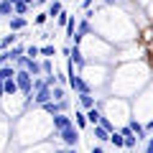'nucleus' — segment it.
Masks as SVG:
<instances>
[{
	"label": "nucleus",
	"mask_w": 153,
	"mask_h": 153,
	"mask_svg": "<svg viewBox=\"0 0 153 153\" xmlns=\"http://www.w3.org/2000/svg\"><path fill=\"white\" fill-rule=\"evenodd\" d=\"M0 16H16V5L10 0H0Z\"/></svg>",
	"instance_id": "obj_14"
},
{
	"label": "nucleus",
	"mask_w": 153,
	"mask_h": 153,
	"mask_svg": "<svg viewBox=\"0 0 153 153\" xmlns=\"http://www.w3.org/2000/svg\"><path fill=\"white\" fill-rule=\"evenodd\" d=\"M26 56H28V59H38V56H41V46L31 44V46L26 49Z\"/></svg>",
	"instance_id": "obj_18"
},
{
	"label": "nucleus",
	"mask_w": 153,
	"mask_h": 153,
	"mask_svg": "<svg viewBox=\"0 0 153 153\" xmlns=\"http://www.w3.org/2000/svg\"><path fill=\"white\" fill-rule=\"evenodd\" d=\"M33 79H36V76H31V71H26V69H18L16 71L18 89H21V94L26 97V102H31V97H33Z\"/></svg>",
	"instance_id": "obj_1"
},
{
	"label": "nucleus",
	"mask_w": 153,
	"mask_h": 153,
	"mask_svg": "<svg viewBox=\"0 0 153 153\" xmlns=\"http://www.w3.org/2000/svg\"><path fill=\"white\" fill-rule=\"evenodd\" d=\"M41 64H44V74H56V71H54V61H51V59H44Z\"/></svg>",
	"instance_id": "obj_22"
},
{
	"label": "nucleus",
	"mask_w": 153,
	"mask_h": 153,
	"mask_svg": "<svg viewBox=\"0 0 153 153\" xmlns=\"http://www.w3.org/2000/svg\"><path fill=\"white\" fill-rule=\"evenodd\" d=\"M76 26H79V21H76V18L71 16V18H69V23L64 26V31H66V38H69V41L74 38V33H76Z\"/></svg>",
	"instance_id": "obj_15"
},
{
	"label": "nucleus",
	"mask_w": 153,
	"mask_h": 153,
	"mask_svg": "<svg viewBox=\"0 0 153 153\" xmlns=\"http://www.w3.org/2000/svg\"><path fill=\"white\" fill-rule=\"evenodd\" d=\"M146 153H153V138H148V140H146Z\"/></svg>",
	"instance_id": "obj_26"
},
{
	"label": "nucleus",
	"mask_w": 153,
	"mask_h": 153,
	"mask_svg": "<svg viewBox=\"0 0 153 153\" xmlns=\"http://www.w3.org/2000/svg\"><path fill=\"white\" fill-rule=\"evenodd\" d=\"M23 3H28V5H31V8H33V5H36V0H23Z\"/></svg>",
	"instance_id": "obj_33"
},
{
	"label": "nucleus",
	"mask_w": 153,
	"mask_h": 153,
	"mask_svg": "<svg viewBox=\"0 0 153 153\" xmlns=\"http://www.w3.org/2000/svg\"><path fill=\"white\" fill-rule=\"evenodd\" d=\"M18 38H21V36H18V33H8V36H3V41H0V49H3V51H5V49H10V46L13 44H16V41H18Z\"/></svg>",
	"instance_id": "obj_12"
},
{
	"label": "nucleus",
	"mask_w": 153,
	"mask_h": 153,
	"mask_svg": "<svg viewBox=\"0 0 153 153\" xmlns=\"http://www.w3.org/2000/svg\"><path fill=\"white\" fill-rule=\"evenodd\" d=\"M44 3H51V0H36V5H44Z\"/></svg>",
	"instance_id": "obj_32"
},
{
	"label": "nucleus",
	"mask_w": 153,
	"mask_h": 153,
	"mask_svg": "<svg viewBox=\"0 0 153 153\" xmlns=\"http://www.w3.org/2000/svg\"><path fill=\"white\" fill-rule=\"evenodd\" d=\"M135 146H138V135H135V133L125 135V151H135Z\"/></svg>",
	"instance_id": "obj_17"
},
{
	"label": "nucleus",
	"mask_w": 153,
	"mask_h": 153,
	"mask_svg": "<svg viewBox=\"0 0 153 153\" xmlns=\"http://www.w3.org/2000/svg\"><path fill=\"white\" fill-rule=\"evenodd\" d=\"M51 89H54V100H56V102H61V100H66V89L61 87V84H56V87H51Z\"/></svg>",
	"instance_id": "obj_20"
},
{
	"label": "nucleus",
	"mask_w": 153,
	"mask_h": 153,
	"mask_svg": "<svg viewBox=\"0 0 153 153\" xmlns=\"http://www.w3.org/2000/svg\"><path fill=\"white\" fill-rule=\"evenodd\" d=\"M89 153H105V148L97 143V146H92V151H89Z\"/></svg>",
	"instance_id": "obj_28"
},
{
	"label": "nucleus",
	"mask_w": 153,
	"mask_h": 153,
	"mask_svg": "<svg viewBox=\"0 0 153 153\" xmlns=\"http://www.w3.org/2000/svg\"><path fill=\"white\" fill-rule=\"evenodd\" d=\"M21 89H18V82H16V76L13 79H8L5 82V94H18Z\"/></svg>",
	"instance_id": "obj_16"
},
{
	"label": "nucleus",
	"mask_w": 153,
	"mask_h": 153,
	"mask_svg": "<svg viewBox=\"0 0 153 153\" xmlns=\"http://www.w3.org/2000/svg\"><path fill=\"white\" fill-rule=\"evenodd\" d=\"M54 100V89L51 87H44V89H38V92H33V102L38 105V107H44L46 102H51Z\"/></svg>",
	"instance_id": "obj_4"
},
{
	"label": "nucleus",
	"mask_w": 153,
	"mask_h": 153,
	"mask_svg": "<svg viewBox=\"0 0 153 153\" xmlns=\"http://www.w3.org/2000/svg\"><path fill=\"white\" fill-rule=\"evenodd\" d=\"M46 21H49V13H38V16H36V21H33V23H36V26H44Z\"/></svg>",
	"instance_id": "obj_25"
},
{
	"label": "nucleus",
	"mask_w": 153,
	"mask_h": 153,
	"mask_svg": "<svg viewBox=\"0 0 153 153\" xmlns=\"http://www.w3.org/2000/svg\"><path fill=\"white\" fill-rule=\"evenodd\" d=\"M89 5H92V0H82V8H84V10H87Z\"/></svg>",
	"instance_id": "obj_31"
},
{
	"label": "nucleus",
	"mask_w": 153,
	"mask_h": 153,
	"mask_svg": "<svg viewBox=\"0 0 153 153\" xmlns=\"http://www.w3.org/2000/svg\"><path fill=\"white\" fill-rule=\"evenodd\" d=\"M87 120H89V125H100V120H102V112H100V107L87 110Z\"/></svg>",
	"instance_id": "obj_13"
},
{
	"label": "nucleus",
	"mask_w": 153,
	"mask_h": 153,
	"mask_svg": "<svg viewBox=\"0 0 153 153\" xmlns=\"http://www.w3.org/2000/svg\"><path fill=\"white\" fill-rule=\"evenodd\" d=\"M10 3H13V5H18V3H23V0H10Z\"/></svg>",
	"instance_id": "obj_34"
},
{
	"label": "nucleus",
	"mask_w": 153,
	"mask_h": 153,
	"mask_svg": "<svg viewBox=\"0 0 153 153\" xmlns=\"http://www.w3.org/2000/svg\"><path fill=\"white\" fill-rule=\"evenodd\" d=\"M56 153H76V148H64V151H56Z\"/></svg>",
	"instance_id": "obj_30"
},
{
	"label": "nucleus",
	"mask_w": 153,
	"mask_h": 153,
	"mask_svg": "<svg viewBox=\"0 0 153 153\" xmlns=\"http://www.w3.org/2000/svg\"><path fill=\"white\" fill-rule=\"evenodd\" d=\"M28 10H31V5H28V3H18V5H16V16H26Z\"/></svg>",
	"instance_id": "obj_21"
},
{
	"label": "nucleus",
	"mask_w": 153,
	"mask_h": 153,
	"mask_svg": "<svg viewBox=\"0 0 153 153\" xmlns=\"http://www.w3.org/2000/svg\"><path fill=\"white\" fill-rule=\"evenodd\" d=\"M128 3H135V0H128Z\"/></svg>",
	"instance_id": "obj_36"
},
{
	"label": "nucleus",
	"mask_w": 153,
	"mask_h": 153,
	"mask_svg": "<svg viewBox=\"0 0 153 153\" xmlns=\"http://www.w3.org/2000/svg\"><path fill=\"white\" fill-rule=\"evenodd\" d=\"M76 100H79V107H82V110H92V107H97V100H94V94H92V92L76 94Z\"/></svg>",
	"instance_id": "obj_5"
},
{
	"label": "nucleus",
	"mask_w": 153,
	"mask_h": 153,
	"mask_svg": "<svg viewBox=\"0 0 153 153\" xmlns=\"http://www.w3.org/2000/svg\"><path fill=\"white\" fill-rule=\"evenodd\" d=\"M51 138H59L66 148H76V143H79V128L71 125V128H66V130H61V133L54 130V135H51Z\"/></svg>",
	"instance_id": "obj_2"
},
{
	"label": "nucleus",
	"mask_w": 153,
	"mask_h": 153,
	"mask_svg": "<svg viewBox=\"0 0 153 153\" xmlns=\"http://www.w3.org/2000/svg\"><path fill=\"white\" fill-rule=\"evenodd\" d=\"M117 153H130V151H117Z\"/></svg>",
	"instance_id": "obj_35"
},
{
	"label": "nucleus",
	"mask_w": 153,
	"mask_h": 153,
	"mask_svg": "<svg viewBox=\"0 0 153 153\" xmlns=\"http://www.w3.org/2000/svg\"><path fill=\"white\" fill-rule=\"evenodd\" d=\"M120 133H123V135H130L133 128H130V125H123V128H120Z\"/></svg>",
	"instance_id": "obj_27"
},
{
	"label": "nucleus",
	"mask_w": 153,
	"mask_h": 153,
	"mask_svg": "<svg viewBox=\"0 0 153 153\" xmlns=\"http://www.w3.org/2000/svg\"><path fill=\"white\" fill-rule=\"evenodd\" d=\"M69 18H71V16H69V13H66V10H64V13H61V16H59V18H56V23H59V26H61V28H64V26H66V23H69Z\"/></svg>",
	"instance_id": "obj_24"
},
{
	"label": "nucleus",
	"mask_w": 153,
	"mask_h": 153,
	"mask_svg": "<svg viewBox=\"0 0 153 153\" xmlns=\"http://www.w3.org/2000/svg\"><path fill=\"white\" fill-rule=\"evenodd\" d=\"M105 5H117V3H120V0H102Z\"/></svg>",
	"instance_id": "obj_29"
},
{
	"label": "nucleus",
	"mask_w": 153,
	"mask_h": 153,
	"mask_svg": "<svg viewBox=\"0 0 153 153\" xmlns=\"http://www.w3.org/2000/svg\"><path fill=\"white\" fill-rule=\"evenodd\" d=\"M51 125H54L56 133H61V130H66V128L74 125V120H71L66 112H59V115H54V117H51Z\"/></svg>",
	"instance_id": "obj_3"
},
{
	"label": "nucleus",
	"mask_w": 153,
	"mask_h": 153,
	"mask_svg": "<svg viewBox=\"0 0 153 153\" xmlns=\"http://www.w3.org/2000/svg\"><path fill=\"white\" fill-rule=\"evenodd\" d=\"M41 56H44V59H51V56H56V46H51V44L41 46Z\"/></svg>",
	"instance_id": "obj_19"
},
{
	"label": "nucleus",
	"mask_w": 153,
	"mask_h": 153,
	"mask_svg": "<svg viewBox=\"0 0 153 153\" xmlns=\"http://www.w3.org/2000/svg\"><path fill=\"white\" fill-rule=\"evenodd\" d=\"M74 125L79 128V130L89 125V120H87V110H82V107H79V110H76V112H74Z\"/></svg>",
	"instance_id": "obj_8"
},
{
	"label": "nucleus",
	"mask_w": 153,
	"mask_h": 153,
	"mask_svg": "<svg viewBox=\"0 0 153 153\" xmlns=\"http://www.w3.org/2000/svg\"><path fill=\"white\" fill-rule=\"evenodd\" d=\"M8 26H10V31L16 33V31H23L28 23H26V18H23V16H10V23H8Z\"/></svg>",
	"instance_id": "obj_10"
},
{
	"label": "nucleus",
	"mask_w": 153,
	"mask_h": 153,
	"mask_svg": "<svg viewBox=\"0 0 153 153\" xmlns=\"http://www.w3.org/2000/svg\"><path fill=\"white\" fill-rule=\"evenodd\" d=\"M110 143H112L115 148H120V151H125V135H123L120 130H112V135H110Z\"/></svg>",
	"instance_id": "obj_11"
},
{
	"label": "nucleus",
	"mask_w": 153,
	"mask_h": 153,
	"mask_svg": "<svg viewBox=\"0 0 153 153\" xmlns=\"http://www.w3.org/2000/svg\"><path fill=\"white\" fill-rule=\"evenodd\" d=\"M128 125L133 128V133L138 135V140H143V138H146V125H143L138 117H130V123H128Z\"/></svg>",
	"instance_id": "obj_7"
},
{
	"label": "nucleus",
	"mask_w": 153,
	"mask_h": 153,
	"mask_svg": "<svg viewBox=\"0 0 153 153\" xmlns=\"http://www.w3.org/2000/svg\"><path fill=\"white\" fill-rule=\"evenodd\" d=\"M46 13H49V18H59L61 13H64L61 0H51V3H49V10H46Z\"/></svg>",
	"instance_id": "obj_9"
},
{
	"label": "nucleus",
	"mask_w": 153,
	"mask_h": 153,
	"mask_svg": "<svg viewBox=\"0 0 153 153\" xmlns=\"http://www.w3.org/2000/svg\"><path fill=\"white\" fill-rule=\"evenodd\" d=\"M100 125H102V128H107V130H110V133H112V130H115V125H112V120H110L107 115H102V120H100Z\"/></svg>",
	"instance_id": "obj_23"
},
{
	"label": "nucleus",
	"mask_w": 153,
	"mask_h": 153,
	"mask_svg": "<svg viewBox=\"0 0 153 153\" xmlns=\"http://www.w3.org/2000/svg\"><path fill=\"white\" fill-rule=\"evenodd\" d=\"M92 133H94V140L97 143H107L110 135H112V133H110L107 128H102V125H92Z\"/></svg>",
	"instance_id": "obj_6"
}]
</instances>
